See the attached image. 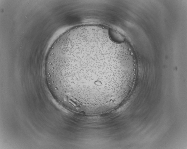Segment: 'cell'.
<instances>
[{
	"label": "cell",
	"mask_w": 187,
	"mask_h": 149,
	"mask_svg": "<svg viewBox=\"0 0 187 149\" xmlns=\"http://www.w3.org/2000/svg\"><path fill=\"white\" fill-rule=\"evenodd\" d=\"M108 56L96 49L72 48L50 57L45 68L49 89L61 103L70 107L103 104L112 97L107 77Z\"/></svg>",
	"instance_id": "obj_1"
}]
</instances>
